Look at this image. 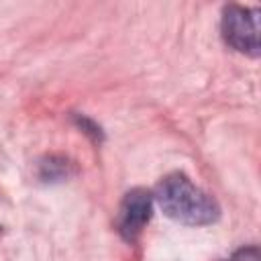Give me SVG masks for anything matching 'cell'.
Here are the masks:
<instances>
[{"instance_id": "cell-3", "label": "cell", "mask_w": 261, "mask_h": 261, "mask_svg": "<svg viewBox=\"0 0 261 261\" xmlns=\"http://www.w3.org/2000/svg\"><path fill=\"white\" fill-rule=\"evenodd\" d=\"M153 214V196L143 188H135L124 194L118 208V232L126 241H135Z\"/></svg>"}, {"instance_id": "cell-5", "label": "cell", "mask_w": 261, "mask_h": 261, "mask_svg": "<svg viewBox=\"0 0 261 261\" xmlns=\"http://www.w3.org/2000/svg\"><path fill=\"white\" fill-rule=\"evenodd\" d=\"M226 261H259V249L257 247H247V249H241L237 251L230 259Z\"/></svg>"}, {"instance_id": "cell-1", "label": "cell", "mask_w": 261, "mask_h": 261, "mask_svg": "<svg viewBox=\"0 0 261 261\" xmlns=\"http://www.w3.org/2000/svg\"><path fill=\"white\" fill-rule=\"evenodd\" d=\"M155 198L165 216L188 226L212 224L220 216L216 200L194 186L184 173H171L163 177Z\"/></svg>"}, {"instance_id": "cell-4", "label": "cell", "mask_w": 261, "mask_h": 261, "mask_svg": "<svg viewBox=\"0 0 261 261\" xmlns=\"http://www.w3.org/2000/svg\"><path fill=\"white\" fill-rule=\"evenodd\" d=\"M69 175V163L67 159L63 157H45L41 163H39V179L43 181H61Z\"/></svg>"}, {"instance_id": "cell-6", "label": "cell", "mask_w": 261, "mask_h": 261, "mask_svg": "<svg viewBox=\"0 0 261 261\" xmlns=\"http://www.w3.org/2000/svg\"><path fill=\"white\" fill-rule=\"evenodd\" d=\"M77 124L82 126V130H86L88 135H92L96 141H102V130H100V126H96L92 120H88L86 116H77Z\"/></svg>"}, {"instance_id": "cell-2", "label": "cell", "mask_w": 261, "mask_h": 261, "mask_svg": "<svg viewBox=\"0 0 261 261\" xmlns=\"http://www.w3.org/2000/svg\"><path fill=\"white\" fill-rule=\"evenodd\" d=\"M222 37L234 51L259 55V10L230 4L222 12Z\"/></svg>"}]
</instances>
